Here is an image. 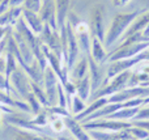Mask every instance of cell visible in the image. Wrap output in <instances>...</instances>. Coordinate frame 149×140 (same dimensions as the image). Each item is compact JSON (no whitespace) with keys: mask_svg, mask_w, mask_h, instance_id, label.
Wrapping results in <instances>:
<instances>
[{"mask_svg":"<svg viewBox=\"0 0 149 140\" xmlns=\"http://www.w3.org/2000/svg\"><path fill=\"white\" fill-rule=\"evenodd\" d=\"M59 79H58L56 73L47 65L45 70L43 76V89L46 93L47 101H49L50 106H56L58 105V85H59ZM49 106V107H50Z\"/></svg>","mask_w":149,"mask_h":140,"instance_id":"cell-5","label":"cell"},{"mask_svg":"<svg viewBox=\"0 0 149 140\" xmlns=\"http://www.w3.org/2000/svg\"><path fill=\"white\" fill-rule=\"evenodd\" d=\"M10 85L13 92H17L18 96H21L24 100L28 98V96L31 93V80L22 68H17L9 77Z\"/></svg>","mask_w":149,"mask_h":140,"instance_id":"cell-4","label":"cell"},{"mask_svg":"<svg viewBox=\"0 0 149 140\" xmlns=\"http://www.w3.org/2000/svg\"><path fill=\"white\" fill-rule=\"evenodd\" d=\"M10 8V4H9V0H0V16L4 15L8 9Z\"/></svg>","mask_w":149,"mask_h":140,"instance_id":"cell-32","label":"cell"},{"mask_svg":"<svg viewBox=\"0 0 149 140\" xmlns=\"http://www.w3.org/2000/svg\"><path fill=\"white\" fill-rule=\"evenodd\" d=\"M55 3V10H56V22L58 28L63 29L67 22V17L70 15L71 8V0H54Z\"/></svg>","mask_w":149,"mask_h":140,"instance_id":"cell-14","label":"cell"},{"mask_svg":"<svg viewBox=\"0 0 149 140\" xmlns=\"http://www.w3.org/2000/svg\"><path fill=\"white\" fill-rule=\"evenodd\" d=\"M90 56L94 59L95 63L98 64H103L105 62H107L109 59V52L106 50L103 42H101L98 38L92 37V46H90Z\"/></svg>","mask_w":149,"mask_h":140,"instance_id":"cell-13","label":"cell"},{"mask_svg":"<svg viewBox=\"0 0 149 140\" xmlns=\"http://www.w3.org/2000/svg\"><path fill=\"white\" fill-rule=\"evenodd\" d=\"M82 127L86 131L97 130V131H106V132H119L124 128L131 127V122L128 120H116V119H109V118H100L90 122L81 123Z\"/></svg>","mask_w":149,"mask_h":140,"instance_id":"cell-3","label":"cell"},{"mask_svg":"<svg viewBox=\"0 0 149 140\" xmlns=\"http://www.w3.org/2000/svg\"><path fill=\"white\" fill-rule=\"evenodd\" d=\"M25 0H9L10 7H22Z\"/></svg>","mask_w":149,"mask_h":140,"instance_id":"cell-35","label":"cell"},{"mask_svg":"<svg viewBox=\"0 0 149 140\" xmlns=\"http://www.w3.org/2000/svg\"><path fill=\"white\" fill-rule=\"evenodd\" d=\"M140 10H135V12H128V13H116L114 16L113 21L110 24V28L107 29L105 34V45L106 49L111 47L118 39L123 37V34L127 31L132 22L136 20V17L140 15Z\"/></svg>","mask_w":149,"mask_h":140,"instance_id":"cell-1","label":"cell"},{"mask_svg":"<svg viewBox=\"0 0 149 140\" xmlns=\"http://www.w3.org/2000/svg\"><path fill=\"white\" fill-rule=\"evenodd\" d=\"M12 29H13L12 26H0V41H3V39L10 33Z\"/></svg>","mask_w":149,"mask_h":140,"instance_id":"cell-33","label":"cell"},{"mask_svg":"<svg viewBox=\"0 0 149 140\" xmlns=\"http://www.w3.org/2000/svg\"><path fill=\"white\" fill-rule=\"evenodd\" d=\"M131 125L134 126H139V127H143L149 132V119H143V120H134L131 122Z\"/></svg>","mask_w":149,"mask_h":140,"instance_id":"cell-31","label":"cell"},{"mask_svg":"<svg viewBox=\"0 0 149 140\" xmlns=\"http://www.w3.org/2000/svg\"><path fill=\"white\" fill-rule=\"evenodd\" d=\"M90 34L105 42V28H103V5L95 4L92 9V21H90Z\"/></svg>","mask_w":149,"mask_h":140,"instance_id":"cell-7","label":"cell"},{"mask_svg":"<svg viewBox=\"0 0 149 140\" xmlns=\"http://www.w3.org/2000/svg\"><path fill=\"white\" fill-rule=\"evenodd\" d=\"M140 107H123V109L118 110V111L113 113V114L107 115L106 118L109 119H116V120H130L135 119V117L137 115Z\"/></svg>","mask_w":149,"mask_h":140,"instance_id":"cell-20","label":"cell"},{"mask_svg":"<svg viewBox=\"0 0 149 140\" xmlns=\"http://www.w3.org/2000/svg\"><path fill=\"white\" fill-rule=\"evenodd\" d=\"M106 104H109V97H100V98L93 100V102H90V105L86 106V109H85L84 111L74 115V119L81 122L82 119H85V118L89 117L90 114H93V113H95L97 110H100L102 106H105Z\"/></svg>","mask_w":149,"mask_h":140,"instance_id":"cell-17","label":"cell"},{"mask_svg":"<svg viewBox=\"0 0 149 140\" xmlns=\"http://www.w3.org/2000/svg\"><path fill=\"white\" fill-rule=\"evenodd\" d=\"M50 125H51L52 130H54L55 132H62V131L65 128V125H64V118H62V117L55 118V119L52 120V122L50 123Z\"/></svg>","mask_w":149,"mask_h":140,"instance_id":"cell-28","label":"cell"},{"mask_svg":"<svg viewBox=\"0 0 149 140\" xmlns=\"http://www.w3.org/2000/svg\"><path fill=\"white\" fill-rule=\"evenodd\" d=\"M26 101V104L29 105V107H30V113H33V114H38L39 111H41V102L37 100V97L33 94V92H31L30 94L28 96V98L25 100Z\"/></svg>","mask_w":149,"mask_h":140,"instance_id":"cell-25","label":"cell"},{"mask_svg":"<svg viewBox=\"0 0 149 140\" xmlns=\"http://www.w3.org/2000/svg\"><path fill=\"white\" fill-rule=\"evenodd\" d=\"M5 72V58H0V73Z\"/></svg>","mask_w":149,"mask_h":140,"instance_id":"cell-36","label":"cell"},{"mask_svg":"<svg viewBox=\"0 0 149 140\" xmlns=\"http://www.w3.org/2000/svg\"><path fill=\"white\" fill-rule=\"evenodd\" d=\"M42 4H43V0H25L22 7H24V9H28V10H31V12L38 13Z\"/></svg>","mask_w":149,"mask_h":140,"instance_id":"cell-26","label":"cell"},{"mask_svg":"<svg viewBox=\"0 0 149 140\" xmlns=\"http://www.w3.org/2000/svg\"><path fill=\"white\" fill-rule=\"evenodd\" d=\"M31 92H33V94L37 97V100L41 102L42 106H45V107H49L50 106L49 101H47L46 93H45V89H43V86H42V85H39V84L31 81Z\"/></svg>","mask_w":149,"mask_h":140,"instance_id":"cell-22","label":"cell"},{"mask_svg":"<svg viewBox=\"0 0 149 140\" xmlns=\"http://www.w3.org/2000/svg\"><path fill=\"white\" fill-rule=\"evenodd\" d=\"M34 136H36V134L31 132V131L22 130L16 135V138L13 140H34Z\"/></svg>","mask_w":149,"mask_h":140,"instance_id":"cell-29","label":"cell"},{"mask_svg":"<svg viewBox=\"0 0 149 140\" xmlns=\"http://www.w3.org/2000/svg\"><path fill=\"white\" fill-rule=\"evenodd\" d=\"M130 134H131V138L132 139H136V140H144L149 138V132L145 128L139 127V126H134L131 125V127L128 128Z\"/></svg>","mask_w":149,"mask_h":140,"instance_id":"cell-24","label":"cell"},{"mask_svg":"<svg viewBox=\"0 0 149 140\" xmlns=\"http://www.w3.org/2000/svg\"><path fill=\"white\" fill-rule=\"evenodd\" d=\"M86 109V105H85V101L81 100L79 96H73L72 97V101H71V114L77 115L80 113H82L84 110Z\"/></svg>","mask_w":149,"mask_h":140,"instance_id":"cell-23","label":"cell"},{"mask_svg":"<svg viewBox=\"0 0 149 140\" xmlns=\"http://www.w3.org/2000/svg\"><path fill=\"white\" fill-rule=\"evenodd\" d=\"M24 7H10L4 15L0 16V26H15L22 16Z\"/></svg>","mask_w":149,"mask_h":140,"instance_id":"cell-15","label":"cell"},{"mask_svg":"<svg viewBox=\"0 0 149 140\" xmlns=\"http://www.w3.org/2000/svg\"><path fill=\"white\" fill-rule=\"evenodd\" d=\"M89 71V63H88V58H82L79 62H76L73 64V67L71 68V79L72 81L81 80L82 77L88 75Z\"/></svg>","mask_w":149,"mask_h":140,"instance_id":"cell-18","label":"cell"},{"mask_svg":"<svg viewBox=\"0 0 149 140\" xmlns=\"http://www.w3.org/2000/svg\"><path fill=\"white\" fill-rule=\"evenodd\" d=\"M140 1L144 4V7H145V9L149 10V0H140Z\"/></svg>","mask_w":149,"mask_h":140,"instance_id":"cell-38","label":"cell"},{"mask_svg":"<svg viewBox=\"0 0 149 140\" xmlns=\"http://www.w3.org/2000/svg\"><path fill=\"white\" fill-rule=\"evenodd\" d=\"M0 113H1V110H0ZM0 131H1V114H0Z\"/></svg>","mask_w":149,"mask_h":140,"instance_id":"cell-39","label":"cell"},{"mask_svg":"<svg viewBox=\"0 0 149 140\" xmlns=\"http://www.w3.org/2000/svg\"><path fill=\"white\" fill-rule=\"evenodd\" d=\"M143 36H144V39H145V41L149 42V25L144 29V30H143Z\"/></svg>","mask_w":149,"mask_h":140,"instance_id":"cell-37","label":"cell"},{"mask_svg":"<svg viewBox=\"0 0 149 140\" xmlns=\"http://www.w3.org/2000/svg\"><path fill=\"white\" fill-rule=\"evenodd\" d=\"M21 17L24 18L25 24L28 25V28L33 31L36 36H39L42 33L45 28V22L41 20L38 13L36 12H31V10H28V9H22V16Z\"/></svg>","mask_w":149,"mask_h":140,"instance_id":"cell-11","label":"cell"},{"mask_svg":"<svg viewBox=\"0 0 149 140\" xmlns=\"http://www.w3.org/2000/svg\"><path fill=\"white\" fill-rule=\"evenodd\" d=\"M113 1V5L114 7H116V8H119V7H124V5H127L131 0H111Z\"/></svg>","mask_w":149,"mask_h":140,"instance_id":"cell-34","label":"cell"},{"mask_svg":"<svg viewBox=\"0 0 149 140\" xmlns=\"http://www.w3.org/2000/svg\"><path fill=\"white\" fill-rule=\"evenodd\" d=\"M0 91L5 92L7 94H10V92L13 91L12 85H10V81L5 77L4 73H0Z\"/></svg>","mask_w":149,"mask_h":140,"instance_id":"cell-27","label":"cell"},{"mask_svg":"<svg viewBox=\"0 0 149 140\" xmlns=\"http://www.w3.org/2000/svg\"><path fill=\"white\" fill-rule=\"evenodd\" d=\"M88 63H89V77H90V85H92V93H94L103 85L106 76H103L101 65L98 63H95L94 59L90 55H88Z\"/></svg>","mask_w":149,"mask_h":140,"instance_id":"cell-10","label":"cell"},{"mask_svg":"<svg viewBox=\"0 0 149 140\" xmlns=\"http://www.w3.org/2000/svg\"><path fill=\"white\" fill-rule=\"evenodd\" d=\"M73 83H74V85H76V94L81 100L86 101V100L90 97V93H92V85H90L89 75H86L85 77H82L81 80L73 81Z\"/></svg>","mask_w":149,"mask_h":140,"instance_id":"cell-19","label":"cell"},{"mask_svg":"<svg viewBox=\"0 0 149 140\" xmlns=\"http://www.w3.org/2000/svg\"><path fill=\"white\" fill-rule=\"evenodd\" d=\"M64 125H65V128H68V130L71 131V134H72L77 140H94L89 135V132L82 127L81 123L74 119L73 117H65Z\"/></svg>","mask_w":149,"mask_h":140,"instance_id":"cell-12","label":"cell"},{"mask_svg":"<svg viewBox=\"0 0 149 140\" xmlns=\"http://www.w3.org/2000/svg\"><path fill=\"white\" fill-rule=\"evenodd\" d=\"M17 68H18V62H17V59H16V56L13 54H10V52H7V54H5V72H4L5 77L9 80L10 75H12Z\"/></svg>","mask_w":149,"mask_h":140,"instance_id":"cell-21","label":"cell"},{"mask_svg":"<svg viewBox=\"0 0 149 140\" xmlns=\"http://www.w3.org/2000/svg\"><path fill=\"white\" fill-rule=\"evenodd\" d=\"M132 71H124L120 72L119 75H116L115 77H113L111 80H109L105 85H102L97 92H94L92 96L93 100L100 98V97H110L113 94L118 93V92L123 91V89L128 88V83H130V77H131Z\"/></svg>","mask_w":149,"mask_h":140,"instance_id":"cell-2","label":"cell"},{"mask_svg":"<svg viewBox=\"0 0 149 140\" xmlns=\"http://www.w3.org/2000/svg\"><path fill=\"white\" fill-rule=\"evenodd\" d=\"M41 20L43 21L46 25H49L52 30L59 31L56 22V10H55V3L54 0H43L41 9L38 12Z\"/></svg>","mask_w":149,"mask_h":140,"instance_id":"cell-9","label":"cell"},{"mask_svg":"<svg viewBox=\"0 0 149 140\" xmlns=\"http://www.w3.org/2000/svg\"><path fill=\"white\" fill-rule=\"evenodd\" d=\"M65 30H67V65L71 70L77 60L80 47L76 36L73 33V29L71 28V25L68 22H65Z\"/></svg>","mask_w":149,"mask_h":140,"instance_id":"cell-8","label":"cell"},{"mask_svg":"<svg viewBox=\"0 0 149 140\" xmlns=\"http://www.w3.org/2000/svg\"><path fill=\"white\" fill-rule=\"evenodd\" d=\"M42 43H45L54 54H56L58 56H60L63 59V51H62V39H60L59 31L52 30L49 25L45 24V28L42 30V33L39 34Z\"/></svg>","mask_w":149,"mask_h":140,"instance_id":"cell-6","label":"cell"},{"mask_svg":"<svg viewBox=\"0 0 149 140\" xmlns=\"http://www.w3.org/2000/svg\"><path fill=\"white\" fill-rule=\"evenodd\" d=\"M148 25H149V10L147 13H143V15L137 16L136 20H135L134 22L130 25V28L127 29V31L123 34L122 39L127 38V37L132 36V34H135V33H140V31L144 30Z\"/></svg>","mask_w":149,"mask_h":140,"instance_id":"cell-16","label":"cell"},{"mask_svg":"<svg viewBox=\"0 0 149 140\" xmlns=\"http://www.w3.org/2000/svg\"><path fill=\"white\" fill-rule=\"evenodd\" d=\"M143 119H149V106L140 109L134 120H143Z\"/></svg>","mask_w":149,"mask_h":140,"instance_id":"cell-30","label":"cell"}]
</instances>
